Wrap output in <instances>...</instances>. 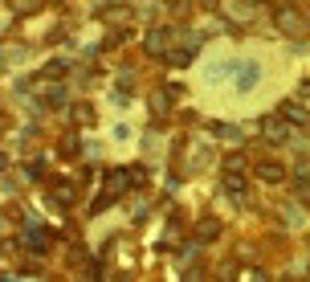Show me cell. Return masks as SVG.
<instances>
[{"label": "cell", "instance_id": "1", "mask_svg": "<svg viewBox=\"0 0 310 282\" xmlns=\"http://www.w3.org/2000/svg\"><path fill=\"white\" fill-rule=\"evenodd\" d=\"M261 176H265L269 184H277V180H282V168H277V164H261Z\"/></svg>", "mask_w": 310, "mask_h": 282}, {"label": "cell", "instance_id": "2", "mask_svg": "<svg viewBox=\"0 0 310 282\" xmlns=\"http://www.w3.org/2000/svg\"><path fill=\"white\" fill-rule=\"evenodd\" d=\"M196 233H200V237H216V233H221V225H216V221H200V229H196Z\"/></svg>", "mask_w": 310, "mask_h": 282}, {"label": "cell", "instance_id": "3", "mask_svg": "<svg viewBox=\"0 0 310 282\" xmlns=\"http://www.w3.org/2000/svg\"><path fill=\"white\" fill-rule=\"evenodd\" d=\"M265 131H269L273 139H282V135H286V127H282V123H265Z\"/></svg>", "mask_w": 310, "mask_h": 282}]
</instances>
